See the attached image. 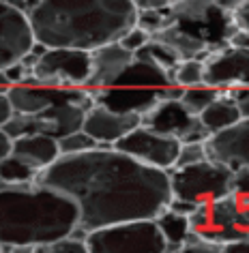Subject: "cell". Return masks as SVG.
Here are the masks:
<instances>
[{"mask_svg": "<svg viewBox=\"0 0 249 253\" xmlns=\"http://www.w3.org/2000/svg\"><path fill=\"white\" fill-rule=\"evenodd\" d=\"M37 180L69 195L86 230L133 219H155L172 195L168 169L152 168L114 146L60 155Z\"/></svg>", "mask_w": 249, "mask_h": 253, "instance_id": "1", "label": "cell"}, {"mask_svg": "<svg viewBox=\"0 0 249 253\" xmlns=\"http://www.w3.org/2000/svg\"><path fill=\"white\" fill-rule=\"evenodd\" d=\"M26 15L35 41L93 52L125 35L136 24L138 7L133 0H39Z\"/></svg>", "mask_w": 249, "mask_h": 253, "instance_id": "2", "label": "cell"}, {"mask_svg": "<svg viewBox=\"0 0 249 253\" xmlns=\"http://www.w3.org/2000/svg\"><path fill=\"white\" fill-rule=\"evenodd\" d=\"M78 204L41 180L0 182V247L2 251H46L78 225Z\"/></svg>", "mask_w": 249, "mask_h": 253, "instance_id": "3", "label": "cell"}, {"mask_svg": "<svg viewBox=\"0 0 249 253\" xmlns=\"http://www.w3.org/2000/svg\"><path fill=\"white\" fill-rule=\"evenodd\" d=\"M168 15L170 24L198 41L208 54L228 45L230 35L236 30L234 13L221 9L215 0H172Z\"/></svg>", "mask_w": 249, "mask_h": 253, "instance_id": "4", "label": "cell"}, {"mask_svg": "<svg viewBox=\"0 0 249 253\" xmlns=\"http://www.w3.org/2000/svg\"><path fill=\"white\" fill-rule=\"evenodd\" d=\"M168 174L172 195L194 204L213 202L221 195L232 193L234 169L213 159H204L191 166H174L168 169Z\"/></svg>", "mask_w": 249, "mask_h": 253, "instance_id": "5", "label": "cell"}, {"mask_svg": "<svg viewBox=\"0 0 249 253\" xmlns=\"http://www.w3.org/2000/svg\"><path fill=\"white\" fill-rule=\"evenodd\" d=\"M88 253L136 251V253H163L168 249L155 219H133L91 230L86 238Z\"/></svg>", "mask_w": 249, "mask_h": 253, "instance_id": "6", "label": "cell"}, {"mask_svg": "<svg viewBox=\"0 0 249 253\" xmlns=\"http://www.w3.org/2000/svg\"><path fill=\"white\" fill-rule=\"evenodd\" d=\"M30 75L37 84L50 88H82L91 75V52L78 47H48Z\"/></svg>", "mask_w": 249, "mask_h": 253, "instance_id": "7", "label": "cell"}, {"mask_svg": "<svg viewBox=\"0 0 249 253\" xmlns=\"http://www.w3.org/2000/svg\"><path fill=\"white\" fill-rule=\"evenodd\" d=\"M114 148L123 150L133 159L146 163L152 168L170 169L176 166V157L181 150V140L172 135H163L159 131H152L144 125H138L125 137L114 144Z\"/></svg>", "mask_w": 249, "mask_h": 253, "instance_id": "8", "label": "cell"}, {"mask_svg": "<svg viewBox=\"0 0 249 253\" xmlns=\"http://www.w3.org/2000/svg\"><path fill=\"white\" fill-rule=\"evenodd\" d=\"M204 84L228 90L249 88V49L223 45L204 58Z\"/></svg>", "mask_w": 249, "mask_h": 253, "instance_id": "9", "label": "cell"}, {"mask_svg": "<svg viewBox=\"0 0 249 253\" xmlns=\"http://www.w3.org/2000/svg\"><path fill=\"white\" fill-rule=\"evenodd\" d=\"M33 43L35 37L28 15L11 2L0 0V71L20 60Z\"/></svg>", "mask_w": 249, "mask_h": 253, "instance_id": "10", "label": "cell"}, {"mask_svg": "<svg viewBox=\"0 0 249 253\" xmlns=\"http://www.w3.org/2000/svg\"><path fill=\"white\" fill-rule=\"evenodd\" d=\"M138 125H142V116L140 114L116 112V110H110V107L97 103L86 112L82 129L88 135H93L99 146H114L120 137H125Z\"/></svg>", "mask_w": 249, "mask_h": 253, "instance_id": "11", "label": "cell"}, {"mask_svg": "<svg viewBox=\"0 0 249 253\" xmlns=\"http://www.w3.org/2000/svg\"><path fill=\"white\" fill-rule=\"evenodd\" d=\"M208 159L226 163L232 169L249 168V118H241L230 129L213 133L206 140Z\"/></svg>", "mask_w": 249, "mask_h": 253, "instance_id": "12", "label": "cell"}, {"mask_svg": "<svg viewBox=\"0 0 249 253\" xmlns=\"http://www.w3.org/2000/svg\"><path fill=\"white\" fill-rule=\"evenodd\" d=\"M88 88V86H86ZM95 103L105 105L110 110L125 114H146L159 101V88H142V86H107V88H88Z\"/></svg>", "mask_w": 249, "mask_h": 253, "instance_id": "13", "label": "cell"}, {"mask_svg": "<svg viewBox=\"0 0 249 253\" xmlns=\"http://www.w3.org/2000/svg\"><path fill=\"white\" fill-rule=\"evenodd\" d=\"M133 52L123 47L118 41L105 43L91 52V75H88V88H107L114 86L118 75L131 65Z\"/></svg>", "mask_w": 249, "mask_h": 253, "instance_id": "14", "label": "cell"}, {"mask_svg": "<svg viewBox=\"0 0 249 253\" xmlns=\"http://www.w3.org/2000/svg\"><path fill=\"white\" fill-rule=\"evenodd\" d=\"M196 118L198 116L183 105L181 99H161L146 114H142V125L163 135H172L181 140L189 126L196 123Z\"/></svg>", "mask_w": 249, "mask_h": 253, "instance_id": "15", "label": "cell"}, {"mask_svg": "<svg viewBox=\"0 0 249 253\" xmlns=\"http://www.w3.org/2000/svg\"><path fill=\"white\" fill-rule=\"evenodd\" d=\"M11 153L15 157H20L22 161H26L28 166H33L35 169H46L60 157L58 140L54 135L48 133H30L22 135L13 140V148Z\"/></svg>", "mask_w": 249, "mask_h": 253, "instance_id": "16", "label": "cell"}, {"mask_svg": "<svg viewBox=\"0 0 249 253\" xmlns=\"http://www.w3.org/2000/svg\"><path fill=\"white\" fill-rule=\"evenodd\" d=\"M198 118L202 120V125L206 126L210 131V135H213V133H219L223 129L234 126L243 118V114H241L239 103L230 97L228 90H219V97H217Z\"/></svg>", "mask_w": 249, "mask_h": 253, "instance_id": "17", "label": "cell"}, {"mask_svg": "<svg viewBox=\"0 0 249 253\" xmlns=\"http://www.w3.org/2000/svg\"><path fill=\"white\" fill-rule=\"evenodd\" d=\"M39 114H43V118L48 120L50 135H54L56 140L71 133V131L82 129L84 118H86V110H82L80 105L71 103V101H67V103H56Z\"/></svg>", "mask_w": 249, "mask_h": 253, "instance_id": "18", "label": "cell"}, {"mask_svg": "<svg viewBox=\"0 0 249 253\" xmlns=\"http://www.w3.org/2000/svg\"><path fill=\"white\" fill-rule=\"evenodd\" d=\"M118 86H142V88H161L165 84H172V78L168 71L159 69L150 62L133 58L131 65L118 75Z\"/></svg>", "mask_w": 249, "mask_h": 253, "instance_id": "19", "label": "cell"}, {"mask_svg": "<svg viewBox=\"0 0 249 253\" xmlns=\"http://www.w3.org/2000/svg\"><path fill=\"white\" fill-rule=\"evenodd\" d=\"M155 221L163 234L165 243H168V249L165 251H183V247L191 234V223H189L187 214H181V212H174L172 208H165L163 212L157 214Z\"/></svg>", "mask_w": 249, "mask_h": 253, "instance_id": "20", "label": "cell"}, {"mask_svg": "<svg viewBox=\"0 0 249 253\" xmlns=\"http://www.w3.org/2000/svg\"><path fill=\"white\" fill-rule=\"evenodd\" d=\"M133 58L150 62V65L163 69V71L170 73V78L174 75V69H176L178 62H181V56H178L174 49L168 45V43H163L159 39H150L149 43H144L138 52H133ZM172 82H174V80H172Z\"/></svg>", "mask_w": 249, "mask_h": 253, "instance_id": "21", "label": "cell"}, {"mask_svg": "<svg viewBox=\"0 0 249 253\" xmlns=\"http://www.w3.org/2000/svg\"><path fill=\"white\" fill-rule=\"evenodd\" d=\"M39 169L28 166L26 161H22L20 157L13 153L0 159V182H9V185H17V182H30L37 180Z\"/></svg>", "mask_w": 249, "mask_h": 253, "instance_id": "22", "label": "cell"}, {"mask_svg": "<svg viewBox=\"0 0 249 253\" xmlns=\"http://www.w3.org/2000/svg\"><path fill=\"white\" fill-rule=\"evenodd\" d=\"M239 206H241V202L234 193L221 195V198L208 202V212H210V225L208 227H230V225H234Z\"/></svg>", "mask_w": 249, "mask_h": 253, "instance_id": "23", "label": "cell"}, {"mask_svg": "<svg viewBox=\"0 0 249 253\" xmlns=\"http://www.w3.org/2000/svg\"><path fill=\"white\" fill-rule=\"evenodd\" d=\"M219 97V88H213L208 84H200V86H191V88H185L183 92V105L187 107L191 114L200 116V114L206 110V107L213 103V101Z\"/></svg>", "mask_w": 249, "mask_h": 253, "instance_id": "24", "label": "cell"}, {"mask_svg": "<svg viewBox=\"0 0 249 253\" xmlns=\"http://www.w3.org/2000/svg\"><path fill=\"white\" fill-rule=\"evenodd\" d=\"M172 80H174V84L183 86V88L204 84V60H200V58L181 60L176 65V69H174Z\"/></svg>", "mask_w": 249, "mask_h": 253, "instance_id": "25", "label": "cell"}, {"mask_svg": "<svg viewBox=\"0 0 249 253\" xmlns=\"http://www.w3.org/2000/svg\"><path fill=\"white\" fill-rule=\"evenodd\" d=\"M97 146H99L97 140H95L93 135H88L84 129L71 131V133L58 137L60 155H80V153H86V150H93Z\"/></svg>", "mask_w": 249, "mask_h": 253, "instance_id": "26", "label": "cell"}, {"mask_svg": "<svg viewBox=\"0 0 249 253\" xmlns=\"http://www.w3.org/2000/svg\"><path fill=\"white\" fill-rule=\"evenodd\" d=\"M136 24L140 28H144L146 33L157 35L159 30H163L170 24L168 7H165V9H138Z\"/></svg>", "mask_w": 249, "mask_h": 253, "instance_id": "27", "label": "cell"}, {"mask_svg": "<svg viewBox=\"0 0 249 253\" xmlns=\"http://www.w3.org/2000/svg\"><path fill=\"white\" fill-rule=\"evenodd\" d=\"M204 159H208L206 142H185L178 150L176 166H191V163H200Z\"/></svg>", "mask_w": 249, "mask_h": 253, "instance_id": "28", "label": "cell"}, {"mask_svg": "<svg viewBox=\"0 0 249 253\" xmlns=\"http://www.w3.org/2000/svg\"><path fill=\"white\" fill-rule=\"evenodd\" d=\"M150 39H152V35H150V33H146V30H144V28H140L138 24H133V26L118 39V43H120L123 47L129 49V52H138V49L142 47L144 43H149Z\"/></svg>", "mask_w": 249, "mask_h": 253, "instance_id": "29", "label": "cell"}, {"mask_svg": "<svg viewBox=\"0 0 249 253\" xmlns=\"http://www.w3.org/2000/svg\"><path fill=\"white\" fill-rule=\"evenodd\" d=\"M232 193L239 198L241 204H249V168L234 169L232 180Z\"/></svg>", "mask_w": 249, "mask_h": 253, "instance_id": "30", "label": "cell"}, {"mask_svg": "<svg viewBox=\"0 0 249 253\" xmlns=\"http://www.w3.org/2000/svg\"><path fill=\"white\" fill-rule=\"evenodd\" d=\"M46 251H67V253H88V245L84 240H75L73 236H62L46 247Z\"/></svg>", "mask_w": 249, "mask_h": 253, "instance_id": "31", "label": "cell"}, {"mask_svg": "<svg viewBox=\"0 0 249 253\" xmlns=\"http://www.w3.org/2000/svg\"><path fill=\"white\" fill-rule=\"evenodd\" d=\"M189 223H191V230L200 232V230H206L210 225V212H208V202L204 204H198L194 208V212L189 214Z\"/></svg>", "mask_w": 249, "mask_h": 253, "instance_id": "32", "label": "cell"}, {"mask_svg": "<svg viewBox=\"0 0 249 253\" xmlns=\"http://www.w3.org/2000/svg\"><path fill=\"white\" fill-rule=\"evenodd\" d=\"M2 71H4V75H7V80L11 82V84H22V82L28 78L30 69L24 65L22 60H17V62H13V65H9L7 69H2Z\"/></svg>", "mask_w": 249, "mask_h": 253, "instance_id": "33", "label": "cell"}, {"mask_svg": "<svg viewBox=\"0 0 249 253\" xmlns=\"http://www.w3.org/2000/svg\"><path fill=\"white\" fill-rule=\"evenodd\" d=\"M228 94L239 103L243 118H249V88H228Z\"/></svg>", "mask_w": 249, "mask_h": 253, "instance_id": "34", "label": "cell"}, {"mask_svg": "<svg viewBox=\"0 0 249 253\" xmlns=\"http://www.w3.org/2000/svg\"><path fill=\"white\" fill-rule=\"evenodd\" d=\"M228 45L249 49V30H247V28L236 26V30H234L232 35H230V39H228Z\"/></svg>", "mask_w": 249, "mask_h": 253, "instance_id": "35", "label": "cell"}, {"mask_svg": "<svg viewBox=\"0 0 249 253\" xmlns=\"http://www.w3.org/2000/svg\"><path fill=\"white\" fill-rule=\"evenodd\" d=\"M13 116V105L7 97V88H0V126H2L7 120Z\"/></svg>", "mask_w": 249, "mask_h": 253, "instance_id": "36", "label": "cell"}, {"mask_svg": "<svg viewBox=\"0 0 249 253\" xmlns=\"http://www.w3.org/2000/svg\"><path fill=\"white\" fill-rule=\"evenodd\" d=\"M234 225L239 227V230H243V232L249 234V204H241V206H239V212H236Z\"/></svg>", "mask_w": 249, "mask_h": 253, "instance_id": "37", "label": "cell"}, {"mask_svg": "<svg viewBox=\"0 0 249 253\" xmlns=\"http://www.w3.org/2000/svg\"><path fill=\"white\" fill-rule=\"evenodd\" d=\"M234 22H236V26L249 30V0H245V2L234 11Z\"/></svg>", "mask_w": 249, "mask_h": 253, "instance_id": "38", "label": "cell"}, {"mask_svg": "<svg viewBox=\"0 0 249 253\" xmlns=\"http://www.w3.org/2000/svg\"><path fill=\"white\" fill-rule=\"evenodd\" d=\"M138 9H165L172 4V0H133Z\"/></svg>", "mask_w": 249, "mask_h": 253, "instance_id": "39", "label": "cell"}, {"mask_svg": "<svg viewBox=\"0 0 249 253\" xmlns=\"http://www.w3.org/2000/svg\"><path fill=\"white\" fill-rule=\"evenodd\" d=\"M11 148H13V140H11V137L7 135V131L0 126V159L11 155Z\"/></svg>", "mask_w": 249, "mask_h": 253, "instance_id": "40", "label": "cell"}, {"mask_svg": "<svg viewBox=\"0 0 249 253\" xmlns=\"http://www.w3.org/2000/svg\"><path fill=\"white\" fill-rule=\"evenodd\" d=\"M217 4H219L221 9H226V11H230V13H234L236 9L241 7L243 2H245V0H215Z\"/></svg>", "mask_w": 249, "mask_h": 253, "instance_id": "41", "label": "cell"}, {"mask_svg": "<svg viewBox=\"0 0 249 253\" xmlns=\"http://www.w3.org/2000/svg\"><path fill=\"white\" fill-rule=\"evenodd\" d=\"M7 2H11V4H13V7L22 9L24 13H26V11H28L30 7H35V4L39 2V0H7Z\"/></svg>", "mask_w": 249, "mask_h": 253, "instance_id": "42", "label": "cell"}, {"mask_svg": "<svg viewBox=\"0 0 249 253\" xmlns=\"http://www.w3.org/2000/svg\"><path fill=\"white\" fill-rule=\"evenodd\" d=\"M247 236H249V234H247Z\"/></svg>", "mask_w": 249, "mask_h": 253, "instance_id": "43", "label": "cell"}]
</instances>
